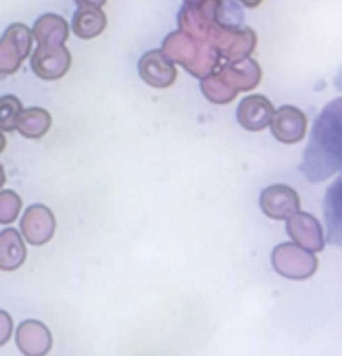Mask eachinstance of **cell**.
I'll return each mask as SVG.
<instances>
[{"label":"cell","mask_w":342,"mask_h":356,"mask_svg":"<svg viewBox=\"0 0 342 356\" xmlns=\"http://www.w3.org/2000/svg\"><path fill=\"white\" fill-rule=\"evenodd\" d=\"M301 169L309 181H322L341 171V98L318 119Z\"/></svg>","instance_id":"cell-1"},{"label":"cell","mask_w":342,"mask_h":356,"mask_svg":"<svg viewBox=\"0 0 342 356\" xmlns=\"http://www.w3.org/2000/svg\"><path fill=\"white\" fill-rule=\"evenodd\" d=\"M161 50L165 52L169 60L182 65L190 75L199 79L211 73L213 69H217V65L221 63V56L215 48H211L207 42L190 38L188 33L180 29L165 35Z\"/></svg>","instance_id":"cell-2"},{"label":"cell","mask_w":342,"mask_h":356,"mask_svg":"<svg viewBox=\"0 0 342 356\" xmlns=\"http://www.w3.org/2000/svg\"><path fill=\"white\" fill-rule=\"evenodd\" d=\"M205 42L215 48L221 56V60H236L251 56L257 48V33L255 29L242 25V27H221L217 23H209Z\"/></svg>","instance_id":"cell-3"},{"label":"cell","mask_w":342,"mask_h":356,"mask_svg":"<svg viewBox=\"0 0 342 356\" xmlns=\"http://www.w3.org/2000/svg\"><path fill=\"white\" fill-rule=\"evenodd\" d=\"M272 267L276 269L278 275L286 277V280H309L318 273L320 261L316 257V252L295 244V242H286V244H278L272 252Z\"/></svg>","instance_id":"cell-4"},{"label":"cell","mask_w":342,"mask_h":356,"mask_svg":"<svg viewBox=\"0 0 342 356\" xmlns=\"http://www.w3.org/2000/svg\"><path fill=\"white\" fill-rule=\"evenodd\" d=\"M33 35L23 23H10L0 38V75H13L31 54Z\"/></svg>","instance_id":"cell-5"},{"label":"cell","mask_w":342,"mask_h":356,"mask_svg":"<svg viewBox=\"0 0 342 356\" xmlns=\"http://www.w3.org/2000/svg\"><path fill=\"white\" fill-rule=\"evenodd\" d=\"M29 65L31 71L46 81H56L65 77L71 69V52L67 50L65 44H54V46H38L29 54Z\"/></svg>","instance_id":"cell-6"},{"label":"cell","mask_w":342,"mask_h":356,"mask_svg":"<svg viewBox=\"0 0 342 356\" xmlns=\"http://www.w3.org/2000/svg\"><path fill=\"white\" fill-rule=\"evenodd\" d=\"M21 236L31 246H44L52 240L56 232V217L44 204H31L21 217Z\"/></svg>","instance_id":"cell-7"},{"label":"cell","mask_w":342,"mask_h":356,"mask_svg":"<svg viewBox=\"0 0 342 356\" xmlns=\"http://www.w3.org/2000/svg\"><path fill=\"white\" fill-rule=\"evenodd\" d=\"M270 127L278 142L299 144L305 140V134H307V115L299 106L286 104V106L274 108Z\"/></svg>","instance_id":"cell-8"},{"label":"cell","mask_w":342,"mask_h":356,"mask_svg":"<svg viewBox=\"0 0 342 356\" xmlns=\"http://www.w3.org/2000/svg\"><path fill=\"white\" fill-rule=\"evenodd\" d=\"M286 234L295 244H299V246H303V248H307L311 252H322L326 248L324 227L309 213H301V211L293 213L286 219Z\"/></svg>","instance_id":"cell-9"},{"label":"cell","mask_w":342,"mask_h":356,"mask_svg":"<svg viewBox=\"0 0 342 356\" xmlns=\"http://www.w3.org/2000/svg\"><path fill=\"white\" fill-rule=\"evenodd\" d=\"M215 73L236 92L255 90L261 81V67L251 56L236 58V60H221Z\"/></svg>","instance_id":"cell-10"},{"label":"cell","mask_w":342,"mask_h":356,"mask_svg":"<svg viewBox=\"0 0 342 356\" xmlns=\"http://www.w3.org/2000/svg\"><path fill=\"white\" fill-rule=\"evenodd\" d=\"M138 73L144 83H148L157 90H165V88L173 86V81L178 79L176 63L169 60L163 50H148L144 56H140Z\"/></svg>","instance_id":"cell-11"},{"label":"cell","mask_w":342,"mask_h":356,"mask_svg":"<svg viewBox=\"0 0 342 356\" xmlns=\"http://www.w3.org/2000/svg\"><path fill=\"white\" fill-rule=\"evenodd\" d=\"M259 204H261V211L270 219L286 221L293 213H297L301 209V198L290 186L276 184V186H270L261 192Z\"/></svg>","instance_id":"cell-12"},{"label":"cell","mask_w":342,"mask_h":356,"mask_svg":"<svg viewBox=\"0 0 342 356\" xmlns=\"http://www.w3.org/2000/svg\"><path fill=\"white\" fill-rule=\"evenodd\" d=\"M15 344L21 355L44 356L52 348V334L42 321L27 319V321L19 323V327L15 332Z\"/></svg>","instance_id":"cell-13"},{"label":"cell","mask_w":342,"mask_h":356,"mask_svg":"<svg viewBox=\"0 0 342 356\" xmlns=\"http://www.w3.org/2000/svg\"><path fill=\"white\" fill-rule=\"evenodd\" d=\"M272 115H274V104L267 96L261 94L247 96L236 111L238 123L249 131H263L265 127H270Z\"/></svg>","instance_id":"cell-14"},{"label":"cell","mask_w":342,"mask_h":356,"mask_svg":"<svg viewBox=\"0 0 342 356\" xmlns=\"http://www.w3.org/2000/svg\"><path fill=\"white\" fill-rule=\"evenodd\" d=\"M31 35L38 42V46H54L65 44L69 40V23L54 13H46L36 19L31 27Z\"/></svg>","instance_id":"cell-15"},{"label":"cell","mask_w":342,"mask_h":356,"mask_svg":"<svg viewBox=\"0 0 342 356\" xmlns=\"http://www.w3.org/2000/svg\"><path fill=\"white\" fill-rule=\"evenodd\" d=\"M27 259V248H25V240L23 236L13 229L6 227L0 232V269L2 271H17Z\"/></svg>","instance_id":"cell-16"},{"label":"cell","mask_w":342,"mask_h":356,"mask_svg":"<svg viewBox=\"0 0 342 356\" xmlns=\"http://www.w3.org/2000/svg\"><path fill=\"white\" fill-rule=\"evenodd\" d=\"M50 125H52L50 113L46 108L31 106V108H21L17 123H15V129L27 140H40L48 134Z\"/></svg>","instance_id":"cell-17"},{"label":"cell","mask_w":342,"mask_h":356,"mask_svg":"<svg viewBox=\"0 0 342 356\" xmlns=\"http://www.w3.org/2000/svg\"><path fill=\"white\" fill-rule=\"evenodd\" d=\"M107 29V15L102 8H90V6H79L73 15L71 21V31L81 38V40H92L98 38Z\"/></svg>","instance_id":"cell-18"},{"label":"cell","mask_w":342,"mask_h":356,"mask_svg":"<svg viewBox=\"0 0 342 356\" xmlns=\"http://www.w3.org/2000/svg\"><path fill=\"white\" fill-rule=\"evenodd\" d=\"M201 90H203V96L213 104H230L232 100H236V94H238L215 73V69L207 73L205 77H201Z\"/></svg>","instance_id":"cell-19"},{"label":"cell","mask_w":342,"mask_h":356,"mask_svg":"<svg viewBox=\"0 0 342 356\" xmlns=\"http://www.w3.org/2000/svg\"><path fill=\"white\" fill-rule=\"evenodd\" d=\"M213 23L221 27H242L244 25V6L238 0H215Z\"/></svg>","instance_id":"cell-20"},{"label":"cell","mask_w":342,"mask_h":356,"mask_svg":"<svg viewBox=\"0 0 342 356\" xmlns=\"http://www.w3.org/2000/svg\"><path fill=\"white\" fill-rule=\"evenodd\" d=\"M23 104L17 96L13 94H6V96H0V131H15V123H17V117L21 113Z\"/></svg>","instance_id":"cell-21"},{"label":"cell","mask_w":342,"mask_h":356,"mask_svg":"<svg viewBox=\"0 0 342 356\" xmlns=\"http://www.w3.org/2000/svg\"><path fill=\"white\" fill-rule=\"evenodd\" d=\"M21 196L13 190H0V223H13L21 213Z\"/></svg>","instance_id":"cell-22"},{"label":"cell","mask_w":342,"mask_h":356,"mask_svg":"<svg viewBox=\"0 0 342 356\" xmlns=\"http://www.w3.org/2000/svg\"><path fill=\"white\" fill-rule=\"evenodd\" d=\"M10 334H13V319L6 311H0V346L8 342Z\"/></svg>","instance_id":"cell-23"},{"label":"cell","mask_w":342,"mask_h":356,"mask_svg":"<svg viewBox=\"0 0 342 356\" xmlns=\"http://www.w3.org/2000/svg\"><path fill=\"white\" fill-rule=\"evenodd\" d=\"M77 6H90V8H102L107 0H75Z\"/></svg>","instance_id":"cell-24"},{"label":"cell","mask_w":342,"mask_h":356,"mask_svg":"<svg viewBox=\"0 0 342 356\" xmlns=\"http://www.w3.org/2000/svg\"><path fill=\"white\" fill-rule=\"evenodd\" d=\"M242 6H247V8H257L263 0H238Z\"/></svg>","instance_id":"cell-25"},{"label":"cell","mask_w":342,"mask_h":356,"mask_svg":"<svg viewBox=\"0 0 342 356\" xmlns=\"http://www.w3.org/2000/svg\"><path fill=\"white\" fill-rule=\"evenodd\" d=\"M4 148H6V138H4V131H0V154L4 152Z\"/></svg>","instance_id":"cell-26"},{"label":"cell","mask_w":342,"mask_h":356,"mask_svg":"<svg viewBox=\"0 0 342 356\" xmlns=\"http://www.w3.org/2000/svg\"><path fill=\"white\" fill-rule=\"evenodd\" d=\"M4 181H6V175H4V167L0 165V190L4 188Z\"/></svg>","instance_id":"cell-27"},{"label":"cell","mask_w":342,"mask_h":356,"mask_svg":"<svg viewBox=\"0 0 342 356\" xmlns=\"http://www.w3.org/2000/svg\"><path fill=\"white\" fill-rule=\"evenodd\" d=\"M203 0H184V4H188V6H196V4H201Z\"/></svg>","instance_id":"cell-28"}]
</instances>
